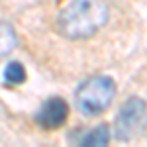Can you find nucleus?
<instances>
[{"label": "nucleus", "instance_id": "obj_7", "mask_svg": "<svg viewBox=\"0 0 147 147\" xmlns=\"http://www.w3.org/2000/svg\"><path fill=\"white\" fill-rule=\"evenodd\" d=\"M24 80H26V69H24L22 63H18V61L8 63L6 69H4V82H8V84H22Z\"/></svg>", "mask_w": 147, "mask_h": 147}, {"label": "nucleus", "instance_id": "obj_3", "mask_svg": "<svg viewBox=\"0 0 147 147\" xmlns=\"http://www.w3.org/2000/svg\"><path fill=\"white\" fill-rule=\"evenodd\" d=\"M145 114V102L141 100L139 96H131L124 102V106L120 108V112L116 116V122H114V134L118 139H129L134 129H136L141 118Z\"/></svg>", "mask_w": 147, "mask_h": 147}, {"label": "nucleus", "instance_id": "obj_5", "mask_svg": "<svg viewBox=\"0 0 147 147\" xmlns=\"http://www.w3.org/2000/svg\"><path fill=\"white\" fill-rule=\"evenodd\" d=\"M18 45V35L8 22L0 20V57L10 55Z\"/></svg>", "mask_w": 147, "mask_h": 147}, {"label": "nucleus", "instance_id": "obj_4", "mask_svg": "<svg viewBox=\"0 0 147 147\" xmlns=\"http://www.w3.org/2000/svg\"><path fill=\"white\" fill-rule=\"evenodd\" d=\"M67 116H69L67 102L59 96H53L47 102H43V106L39 108V112L35 116V122L45 129H55V127L65 124Z\"/></svg>", "mask_w": 147, "mask_h": 147}, {"label": "nucleus", "instance_id": "obj_2", "mask_svg": "<svg viewBox=\"0 0 147 147\" xmlns=\"http://www.w3.org/2000/svg\"><path fill=\"white\" fill-rule=\"evenodd\" d=\"M114 98H116V82L104 75L86 79L75 92L77 108L86 116H98L106 112Z\"/></svg>", "mask_w": 147, "mask_h": 147}, {"label": "nucleus", "instance_id": "obj_6", "mask_svg": "<svg viewBox=\"0 0 147 147\" xmlns=\"http://www.w3.org/2000/svg\"><path fill=\"white\" fill-rule=\"evenodd\" d=\"M108 141H110V131H108V125H96L94 129H92L90 134H86V136L82 137V145L86 147H104L108 145Z\"/></svg>", "mask_w": 147, "mask_h": 147}, {"label": "nucleus", "instance_id": "obj_1", "mask_svg": "<svg viewBox=\"0 0 147 147\" xmlns=\"http://www.w3.org/2000/svg\"><path fill=\"white\" fill-rule=\"evenodd\" d=\"M108 6L102 0H67L57 14V28L69 39H84L108 22Z\"/></svg>", "mask_w": 147, "mask_h": 147}, {"label": "nucleus", "instance_id": "obj_8", "mask_svg": "<svg viewBox=\"0 0 147 147\" xmlns=\"http://www.w3.org/2000/svg\"><path fill=\"white\" fill-rule=\"evenodd\" d=\"M145 136H147V120H145Z\"/></svg>", "mask_w": 147, "mask_h": 147}]
</instances>
